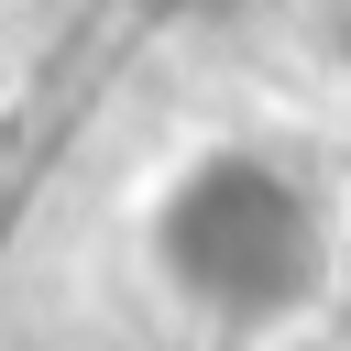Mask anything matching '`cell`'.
Here are the masks:
<instances>
[{"label":"cell","mask_w":351,"mask_h":351,"mask_svg":"<svg viewBox=\"0 0 351 351\" xmlns=\"http://www.w3.org/2000/svg\"><path fill=\"white\" fill-rule=\"evenodd\" d=\"M165 274L219 318H285L318 285V219L274 165H208L165 208Z\"/></svg>","instance_id":"obj_1"}]
</instances>
